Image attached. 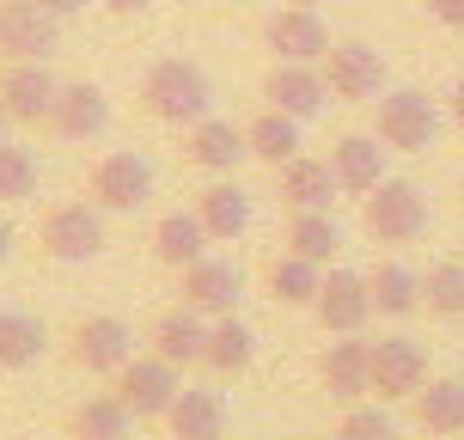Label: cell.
Listing matches in <instances>:
<instances>
[{
	"instance_id": "obj_8",
	"label": "cell",
	"mask_w": 464,
	"mask_h": 440,
	"mask_svg": "<svg viewBox=\"0 0 464 440\" xmlns=\"http://www.w3.org/2000/svg\"><path fill=\"white\" fill-rule=\"evenodd\" d=\"M62 44V19L37 0H0V55L6 62H49Z\"/></svg>"
},
{
	"instance_id": "obj_23",
	"label": "cell",
	"mask_w": 464,
	"mask_h": 440,
	"mask_svg": "<svg viewBox=\"0 0 464 440\" xmlns=\"http://www.w3.org/2000/svg\"><path fill=\"white\" fill-rule=\"evenodd\" d=\"M135 428V410L116 392H86L68 410V440H129Z\"/></svg>"
},
{
	"instance_id": "obj_34",
	"label": "cell",
	"mask_w": 464,
	"mask_h": 440,
	"mask_svg": "<svg viewBox=\"0 0 464 440\" xmlns=\"http://www.w3.org/2000/svg\"><path fill=\"white\" fill-rule=\"evenodd\" d=\"M421 306L440 312V318H459L464 312V263H434L421 276Z\"/></svg>"
},
{
	"instance_id": "obj_22",
	"label": "cell",
	"mask_w": 464,
	"mask_h": 440,
	"mask_svg": "<svg viewBox=\"0 0 464 440\" xmlns=\"http://www.w3.org/2000/svg\"><path fill=\"white\" fill-rule=\"evenodd\" d=\"M208 227H202V214L196 209H171L153 220V257H160L165 269H189L196 257H208Z\"/></svg>"
},
{
	"instance_id": "obj_42",
	"label": "cell",
	"mask_w": 464,
	"mask_h": 440,
	"mask_svg": "<svg viewBox=\"0 0 464 440\" xmlns=\"http://www.w3.org/2000/svg\"><path fill=\"white\" fill-rule=\"evenodd\" d=\"M287 6H324V0H287Z\"/></svg>"
},
{
	"instance_id": "obj_12",
	"label": "cell",
	"mask_w": 464,
	"mask_h": 440,
	"mask_svg": "<svg viewBox=\"0 0 464 440\" xmlns=\"http://www.w3.org/2000/svg\"><path fill=\"white\" fill-rule=\"evenodd\" d=\"M421 386H428V348L416 337H379L372 343V392H379V404L416 397Z\"/></svg>"
},
{
	"instance_id": "obj_7",
	"label": "cell",
	"mask_w": 464,
	"mask_h": 440,
	"mask_svg": "<svg viewBox=\"0 0 464 440\" xmlns=\"http://www.w3.org/2000/svg\"><path fill=\"white\" fill-rule=\"evenodd\" d=\"M178 392H184L178 367H171V361H160L153 348H147V355H135L129 367L116 373V397L135 410V422H165V410L178 404Z\"/></svg>"
},
{
	"instance_id": "obj_25",
	"label": "cell",
	"mask_w": 464,
	"mask_h": 440,
	"mask_svg": "<svg viewBox=\"0 0 464 440\" xmlns=\"http://www.w3.org/2000/svg\"><path fill=\"white\" fill-rule=\"evenodd\" d=\"M336 171H330V160H287L281 165V202H287V209L294 214H305V209H330V202H336Z\"/></svg>"
},
{
	"instance_id": "obj_17",
	"label": "cell",
	"mask_w": 464,
	"mask_h": 440,
	"mask_svg": "<svg viewBox=\"0 0 464 440\" xmlns=\"http://www.w3.org/2000/svg\"><path fill=\"white\" fill-rule=\"evenodd\" d=\"M49 129H55L62 141H98L104 129H111V93H104L98 80H68L62 98H55Z\"/></svg>"
},
{
	"instance_id": "obj_2",
	"label": "cell",
	"mask_w": 464,
	"mask_h": 440,
	"mask_svg": "<svg viewBox=\"0 0 464 440\" xmlns=\"http://www.w3.org/2000/svg\"><path fill=\"white\" fill-rule=\"evenodd\" d=\"M361 227H367L372 245H416L428 232V196L410 178H385V184L367 196L361 209Z\"/></svg>"
},
{
	"instance_id": "obj_32",
	"label": "cell",
	"mask_w": 464,
	"mask_h": 440,
	"mask_svg": "<svg viewBox=\"0 0 464 440\" xmlns=\"http://www.w3.org/2000/svg\"><path fill=\"white\" fill-rule=\"evenodd\" d=\"M44 184V160L19 147V141H0V209H13V202H31Z\"/></svg>"
},
{
	"instance_id": "obj_38",
	"label": "cell",
	"mask_w": 464,
	"mask_h": 440,
	"mask_svg": "<svg viewBox=\"0 0 464 440\" xmlns=\"http://www.w3.org/2000/svg\"><path fill=\"white\" fill-rule=\"evenodd\" d=\"M37 6H49L55 19H73V13H86V0H37Z\"/></svg>"
},
{
	"instance_id": "obj_6",
	"label": "cell",
	"mask_w": 464,
	"mask_h": 440,
	"mask_svg": "<svg viewBox=\"0 0 464 440\" xmlns=\"http://www.w3.org/2000/svg\"><path fill=\"white\" fill-rule=\"evenodd\" d=\"M440 135V111H434V98L416 93V86H397V93L379 98V141L397 147V153H421V147H434Z\"/></svg>"
},
{
	"instance_id": "obj_5",
	"label": "cell",
	"mask_w": 464,
	"mask_h": 440,
	"mask_svg": "<svg viewBox=\"0 0 464 440\" xmlns=\"http://www.w3.org/2000/svg\"><path fill=\"white\" fill-rule=\"evenodd\" d=\"M68 361L80 373H122L135 361V325L116 312H92L68 330Z\"/></svg>"
},
{
	"instance_id": "obj_35",
	"label": "cell",
	"mask_w": 464,
	"mask_h": 440,
	"mask_svg": "<svg viewBox=\"0 0 464 440\" xmlns=\"http://www.w3.org/2000/svg\"><path fill=\"white\" fill-rule=\"evenodd\" d=\"M336 440H397V428L367 404H348V416L336 422Z\"/></svg>"
},
{
	"instance_id": "obj_44",
	"label": "cell",
	"mask_w": 464,
	"mask_h": 440,
	"mask_svg": "<svg viewBox=\"0 0 464 440\" xmlns=\"http://www.w3.org/2000/svg\"><path fill=\"white\" fill-rule=\"evenodd\" d=\"M300 440H312V435H300Z\"/></svg>"
},
{
	"instance_id": "obj_41",
	"label": "cell",
	"mask_w": 464,
	"mask_h": 440,
	"mask_svg": "<svg viewBox=\"0 0 464 440\" xmlns=\"http://www.w3.org/2000/svg\"><path fill=\"white\" fill-rule=\"evenodd\" d=\"M6 129H13V116H6V104H0V141H6Z\"/></svg>"
},
{
	"instance_id": "obj_13",
	"label": "cell",
	"mask_w": 464,
	"mask_h": 440,
	"mask_svg": "<svg viewBox=\"0 0 464 440\" xmlns=\"http://www.w3.org/2000/svg\"><path fill=\"white\" fill-rule=\"evenodd\" d=\"M263 44L276 49V62H324L330 24L318 19V6H276L263 24Z\"/></svg>"
},
{
	"instance_id": "obj_16",
	"label": "cell",
	"mask_w": 464,
	"mask_h": 440,
	"mask_svg": "<svg viewBox=\"0 0 464 440\" xmlns=\"http://www.w3.org/2000/svg\"><path fill=\"white\" fill-rule=\"evenodd\" d=\"M318 386H324L336 404H354V397L372 392V343L361 337H336L318 355Z\"/></svg>"
},
{
	"instance_id": "obj_9",
	"label": "cell",
	"mask_w": 464,
	"mask_h": 440,
	"mask_svg": "<svg viewBox=\"0 0 464 440\" xmlns=\"http://www.w3.org/2000/svg\"><path fill=\"white\" fill-rule=\"evenodd\" d=\"M55 98H62V80L49 73V62H6V73H0V104H6L13 122H24V129H49Z\"/></svg>"
},
{
	"instance_id": "obj_4",
	"label": "cell",
	"mask_w": 464,
	"mask_h": 440,
	"mask_svg": "<svg viewBox=\"0 0 464 440\" xmlns=\"http://www.w3.org/2000/svg\"><path fill=\"white\" fill-rule=\"evenodd\" d=\"M37 245L55 263H92L104 251V209L98 202H55L37 227Z\"/></svg>"
},
{
	"instance_id": "obj_27",
	"label": "cell",
	"mask_w": 464,
	"mask_h": 440,
	"mask_svg": "<svg viewBox=\"0 0 464 440\" xmlns=\"http://www.w3.org/2000/svg\"><path fill=\"white\" fill-rule=\"evenodd\" d=\"M410 404H416V428L421 435H434V440L464 435V379H428Z\"/></svg>"
},
{
	"instance_id": "obj_15",
	"label": "cell",
	"mask_w": 464,
	"mask_h": 440,
	"mask_svg": "<svg viewBox=\"0 0 464 440\" xmlns=\"http://www.w3.org/2000/svg\"><path fill=\"white\" fill-rule=\"evenodd\" d=\"M263 98L276 104V111H287V116H318L330 104V80H324V68L318 62H276V68L263 73Z\"/></svg>"
},
{
	"instance_id": "obj_20",
	"label": "cell",
	"mask_w": 464,
	"mask_h": 440,
	"mask_svg": "<svg viewBox=\"0 0 464 440\" xmlns=\"http://www.w3.org/2000/svg\"><path fill=\"white\" fill-rule=\"evenodd\" d=\"M227 397L208 392V386H184L178 392V404L165 410V428H171V440H227Z\"/></svg>"
},
{
	"instance_id": "obj_11",
	"label": "cell",
	"mask_w": 464,
	"mask_h": 440,
	"mask_svg": "<svg viewBox=\"0 0 464 440\" xmlns=\"http://www.w3.org/2000/svg\"><path fill=\"white\" fill-rule=\"evenodd\" d=\"M184 160L196 171H214V178H232L238 165L251 160V135L232 122V116H202L184 129Z\"/></svg>"
},
{
	"instance_id": "obj_43",
	"label": "cell",
	"mask_w": 464,
	"mask_h": 440,
	"mask_svg": "<svg viewBox=\"0 0 464 440\" xmlns=\"http://www.w3.org/2000/svg\"><path fill=\"white\" fill-rule=\"evenodd\" d=\"M459 202H464V184H459Z\"/></svg>"
},
{
	"instance_id": "obj_37",
	"label": "cell",
	"mask_w": 464,
	"mask_h": 440,
	"mask_svg": "<svg viewBox=\"0 0 464 440\" xmlns=\"http://www.w3.org/2000/svg\"><path fill=\"white\" fill-rule=\"evenodd\" d=\"M98 6H104V13H116V19H140L153 0H98Z\"/></svg>"
},
{
	"instance_id": "obj_19",
	"label": "cell",
	"mask_w": 464,
	"mask_h": 440,
	"mask_svg": "<svg viewBox=\"0 0 464 440\" xmlns=\"http://www.w3.org/2000/svg\"><path fill=\"white\" fill-rule=\"evenodd\" d=\"M238 294H245V276L227 257H196L184 269V306L208 312V318H227L232 306H238Z\"/></svg>"
},
{
	"instance_id": "obj_31",
	"label": "cell",
	"mask_w": 464,
	"mask_h": 440,
	"mask_svg": "<svg viewBox=\"0 0 464 440\" xmlns=\"http://www.w3.org/2000/svg\"><path fill=\"white\" fill-rule=\"evenodd\" d=\"M256 361V337H251V325H238V318H214V330H208V355H202V367H214V373H245Z\"/></svg>"
},
{
	"instance_id": "obj_3",
	"label": "cell",
	"mask_w": 464,
	"mask_h": 440,
	"mask_svg": "<svg viewBox=\"0 0 464 440\" xmlns=\"http://www.w3.org/2000/svg\"><path fill=\"white\" fill-rule=\"evenodd\" d=\"M147 196H153V160L147 153L116 147L86 171V202H98L104 214H135L147 209Z\"/></svg>"
},
{
	"instance_id": "obj_36",
	"label": "cell",
	"mask_w": 464,
	"mask_h": 440,
	"mask_svg": "<svg viewBox=\"0 0 464 440\" xmlns=\"http://www.w3.org/2000/svg\"><path fill=\"white\" fill-rule=\"evenodd\" d=\"M428 13H434L446 31H464V0H428Z\"/></svg>"
},
{
	"instance_id": "obj_28",
	"label": "cell",
	"mask_w": 464,
	"mask_h": 440,
	"mask_svg": "<svg viewBox=\"0 0 464 440\" xmlns=\"http://www.w3.org/2000/svg\"><path fill=\"white\" fill-rule=\"evenodd\" d=\"M196 214H202L208 239H238V232L251 227V190H238L232 178H220V184H208L196 196Z\"/></svg>"
},
{
	"instance_id": "obj_30",
	"label": "cell",
	"mask_w": 464,
	"mask_h": 440,
	"mask_svg": "<svg viewBox=\"0 0 464 440\" xmlns=\"http://www.w3.org/2000/svg\"><path fill=\"white\" fill-rule=\"evenodd\" d=\"M367 288H372V312H385V318H410L421 306V276L410 263H379Z\"/></svg>"
},
{
	"instance_id": "obj_18",
	"label": "cell",
	"mask_w": 464,
	"mask_h": 440,
	"mask_svg": "<svg viewBox=\"0 0 464 440\" xmlns=\"http://www.w3.org/2000/svg\"><path fill=\"white\" fill-rule=\"evenodd\" d=\"M208 312H196V306H171V312H160V325H153V355L160 361H171V367L184 373V367H196L202 355H208Z\"/></svg>"
},
{
	"instance_id": "obj_40",
	"label": "cell",
	"mask_w": 464,
	"mask_h": 440,
	"mask_svg": "<svg viewBox=\"0 0 464 440\" xmlns=\"http://www.w3.org/2000/svg\"><path fill=\"white\" fill-rule=\"evenodd\" d=\"M452 122H459V129H464V80H459V86H452Z\"/></svg>"
},
{
	"instance_id": "obj_29",
	"label": "cell",
	"mask_w": 464,
	"mask_h": 440,
	"mask_svg": "<svg viewBox=\"0 0 464 440\" xmlns=\"http://www.w3.org/2000/svg\"><path fill=\"white\" fill-rule=\"evenodd\" d=\"M245 135H251V160H263V165H287V160H300V116H287V111H276V104H269V111L256 116L251 129H245Z\"/></svg>"
},
{
	"instance_id": "obj_10",
	"label": "cell",
	"mask_w": 464,
	"mask_h": 440,
	"mask_svg": "<svg viewBox=\"0 0 464 440\" xmlns=\"http://www.w3.org/2000/svg\"><path fill=\"white\" fill-rule=\"evenodd\" d=\"M324 80H330V93L343 98V104H372V98H385V55H379L372 44H361V37L330 44Z\"/></svg>"
},
{
	"instance_id": "obj_1",
	"label": "cell",
	"mask_w": 464,
	"mask_h": 440,
	"mask_svg": "<svg viewBox=\"0 0 464 440\" xmlns=\"http://www.w3.org/2000/svg\"><path fill=\"white\" fill-rule=\"evenodd\" d=\"M214 104V80L202 62H184V55H165L147 68L140 80V111L153 116V122H171V129H189V122H202Z\"/></svg>"
},
{
	"instance_id": "obj_21",
	"label": "cell",
	"mask_w": 464,
	"mask_h": 440,
	"mask_svg": "<svg viewBox=\"0 0 464 440\" xmlns=\"http://www.w3.org/2000/svg\"><path fill=\"white\" fill-rule=\"evenodd\" d=\"M385 141L379 135H343L336 147H330V171H336V184L348 190V196H372V190L385 184Z\"/></svg>"
},
{
	"instance_id": "obj_39",
	"label": "cell",
	"mask_w": 464,
	"mask_h": 440,
	"mask_svg": "<svg viewBox=\"0 0 464 440\" xmlns=\"http://www.w3.org/2000/svg\"><path fill=\"white\" fill-rule=\"evenodd\" d=\"M13 239H19V232H13V220H6V214H0V263L13 257Z\"/></svg>"
},
{
	"instance_id": "obj_26",
	"label": "cell",
	"mask_w": 464,
	"mask_h": 440,
	"mask_svg": "<svg viewBox=\"0 0 464 440\" xmlns=\"http://www.w3.org/2000/svg\"><path fill=\"white\" fill-rule=\"evenodd\" d=\"M49 348V330L37 312H19V306H6L0 312V373H24L37 367Z\"/></svg>"
},
{
	"instance_id": "obj_33",
	"label": "cell",
	"mask_w": 464,
	"mask_h": 440,
	"mask_svg": "<svg viewBox=\"0 0 464 440\" xmlns=\"http://www.w3.org/2000/svg\"><path fill=\"white\" fill-rule=\"evenodd\" d=\"M287 251L312 257V263H330V257L343 251V227L330 220V209H305V214H294V227H287Z\"/></svg>"
},
{
	"instance_id": "obj_24",
	"label": "cell",
	"mask_w": 464,
	"mask_h": 440,
	"mask_svg": "<svg viewBox=\"0 0 464 440\" xmlns=\"http://www.w3.org/2000/svg\"><path fill=\"white\" fill-rule=\"evenodd\" d=\"M263 288H269L276 306H312L318 288H324V263H312L300 251H281V257L263 263Z\"/></svg>"
},
{
	"instance_id": "obj_14",
	"label": "cell",
	"mask_w": 464,
	"mask_h": 440,
	"mask_svg": "<svg viewBox=\"0 0 464 440\" xmlns=\"http://www.w3.org/2000/svg\"><path fill=\"white\" fill-rule=\"evenodd\" d=\"M312 312H318V325H324L330 337H361V325L372 318L367 276H354V269H330L324 288H318V300H312Z\"/></svg>"
}]
</instances>
